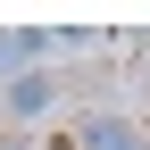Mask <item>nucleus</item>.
Returning <instances> with one entry per match:
<instances>
[{"label": "nucleus", "instance_id": "obj_1", "mask_svg": "<svg viewBox=\"0 0 150 150\" xmlns=\"http://www.w3.org/2000/svg\"><path fill=\"white\" fill-rule=\"evenodd\" d=\"M75 150H150V134H142L134 117H108V108H100V117L75 125Z\"/></svg>", "mask_w": 150, "mask_h": 150}, {"label": "nucleus", "instance_id": "obj_2", "mask_svg": "<svg viewBox=\"0 0 150 150\" xmlns=\"http://www.w3.org/2000/svg\"><path fill=\"white\" fill-rule=\"evenodd\" d=\"M0 100H8V117L25 125V117H42V108L59 100V75H42V67H25V75H8V83H0Z\"/></svg>", "mask_w": 150, "mask_h": 150}, {"label": "nucleus", "instance_id": "obj_3", "mask_svg": "<svg viewBox=\"0 0 150 150\" xmlns=\"http://www.w3.org/2000/svg\"><path fill=\"white\" fill-rule=\"evenodd\" d=\"M33 50H42V33H0V67H17V75H25Z\"/></svg>", "mask_w": 150, "mask_h": 150}, {"label": "nucleus", "instance_id": "obj_4", "mask_svg": "<svg viewBox=\"0 0 150 150\" xmlns=\"http://www.w3.org/2000/svg\"><path fill=\"white\" fill-rule=\"evenodd\" d=\"M0 150H33V142H25V134H0Z\"/></svg>", "mask_w": 150, "mask_h": 150}]
</instances>
